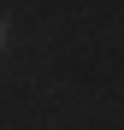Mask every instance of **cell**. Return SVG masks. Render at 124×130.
<instances>
[{
    "instance_id": "obj_1",
    "label": "cell",
    "mask_w": 124,
    "mask_h": 130,
    "mask_svg": "<svg viewBox=\"0 0 124 130\" xmlns=\"http://www.w3.org/2000/svg\"><path fill=\"white\" fill-rule=\"evenodd\" d=\"M0 47H6V18H0Z\"/></svg>"
}]
</instances>
